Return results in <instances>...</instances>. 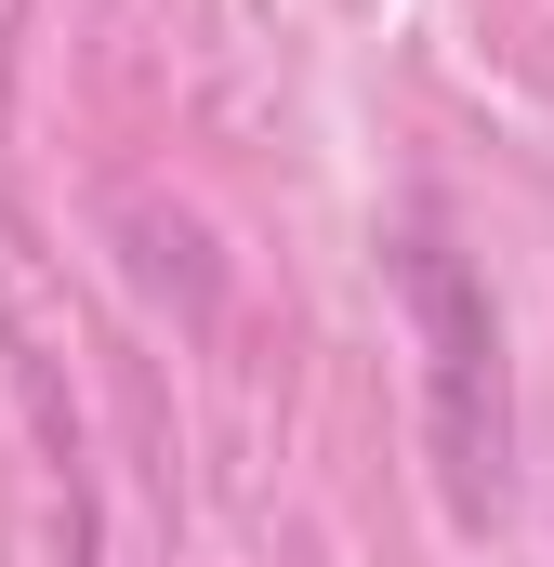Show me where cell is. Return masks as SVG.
<instances>
[{"instance_id":"6da1fadb","label":"cell","mask_w":554,"mask_h":567,"mask_svg":"<svg viewBox=\"0 0 554 567\" xmlns=\"http://www.w3.org/2000/svg\"><path fill=\"white\" fill-rule=\"evenodd\" d=\"M383 278L422 330V396H435V475H449V515L475 528L502 502V462H515V410H502V303L489 278L449 251V225H397L383 238Z\"/></svg>"}]
</instances>
